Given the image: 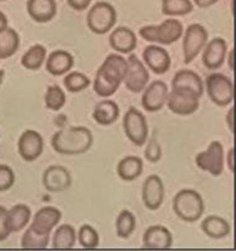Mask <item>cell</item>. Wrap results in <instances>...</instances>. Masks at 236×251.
I'll return each instance as SVG.
<instances>
[{"label": "cell", "mask_w": 236, "mask_h": 251, "mask_svg": "<svg viewBox=\"0 0 236 251\" xmlns=\"http://www.w3.org/2000/svg\"><path fill=\"white\" fill-rule=\"evenodd\" d=\"M128 63L118 54H110L100 65L94 79V91L102 98H109L118 91L124 81Z\"/></svg>", "instance_id": "obj_1"}, {"label": "cell", "mask_w": 236, "mask_h": 251, "mask_svg": "<svg viewBox=\"0 0 236 251\" xmlns=\"http://www.w3.org/2000/svg\"><path fill=\"white\" fill-rule=\"evenodd\" d=\"M93 141V134L88 127L70 126L52 135V147L60 155H80L90 149Z\"/></svg>", "instance_id": "obj_2"}, {"label": "cell", "mask_w": 236, "mask_h": 251, "mask_svg": "<svg viewBox=\"0 0 236 251\" xmlns=\"http://www.w3.org/2000/svg\"><path fill=\"white\" fill-rule=\"evenodd\" d=\"M173 209L176 216L186 223H195L205 211V204L198 191L184 189L175 195L173 200Z\"/></svg>", "instance_id": "obj_3"}, {"label": "cell", "mask_w": 236, "mask_h": 251, "mask_svg": "<svg viewBox=\"0 0 236 251\" xmlns=\"http://www.w3.org/2000/svg\"><path fill=\"white\" fill-rule=\"evenodd\" d=\"M144 40L160 45H171L184 34V26L179 20L166 19L160 25H146L139 30Z\"/></svg>", "instance_id": "obj_4"}, {"label": "cell", "mask_w": 236, "mask_h": 251, "mask_svg": "<svg viewBox=\"0 0 236 251\" xmlns=\"http://www.w3.org/2000/svg\"><path fill=\"white\" fill-rule=\"evenodd\" d=\"M116 10L111 4L105 1H98L91 6L86 17V24L90 31L96 35H104L109 33L115 25Z\"/></svg>", "instance_id": "obj_5"}, {"label": "cell", "mask_w": 236, "mask_h": 251, "mask_svg": "<svg viewBox=\"0 0 236 251\" xmlns=\"http://www.w3.org/2000/svg\"><path fill=\"white\" fill-rule=\"evenodd\" d=\"M206 93L210 100L217 106H228L234 100V85L230 77L226 75L214 73L206 77Z\"/></svg>", "instance_id": "obj_6"}, {"label": "cell", "mask_w": 236, "mask_h": 251, "mask_svg": "<svg viewBox=\"0 0 236 251\" xmlns=\"http://www.w3.org/2000/svg\"><path fill=\"white\" fill-rule=\"evenodd\" d=\"M123 127L125 135L134 145L136 147L145 145V141L148 140L149 129L145 115L141 111L135 108L128 109L123 119Z\"/></svg>", "instance_id": "obj_7"}, {"label": "cell", "mask_w": 236, "mask_h": 251, "mask_svg": "<svg viewBox=\"0 0 236 251\" xmlns=\"http://www.w3.org/2000/svg\"><path fill=\"white\" fill-rule=\"evenodd\" d=\"M199 100L200 98L186 89L171 88L168 94L166 105L169 110L176 115L187 116L195 113L199 109Z\"/></svg>", "instance_id": "obj_8"}, {"label": "cell", "mask_w": 236, "mask_h": 251, "mask_svg": "<svg viewBox=\"0 0 236 251\" xmlns=\"http://www.w3.org/2000/svg\"><path fill=\"white\" fill-rule=\"evenodd\" d=\"M208 31L200 24L189 25L185 30L184 40H183V54L184 63L190 64L195 60L201 50L208 43Z\"/></svg>", "instance_id": "obj_9"}, {"label": "cell", "mask_w": 236, "mask_h": 251, "mask_svg": "<svg viewBox=\"0 0 236 251\" xmlns=\"http://www.w3.org/2000/svg\"><path fill=\"white\" fill-rule=\"evenodd\" d=\"M195 163L203 171H208L212 176H220L224 171V148L220 141H212L206 151L196 155Z\"/></svg>", "instance_id": "obj_10"}, {"label": "cell", "mask_w": 236, "mask_h": 251, "mask_svg": "<svg viewBox=\"0 0 236 251\" xmlns=\"http://www.w3.org/2000/svg\"><path fill=\"white\" fill-rule=\"evenodd\" d=\"M127 63V73H125L123 83L125 84V88L128 90L135 93V94H139L148 85L149 77H150L149 73L145 65L137 59V56L132 55V54H130Z\"/></svg>", "instance_id": "obj_11"}, {"label": "cell", "mask_w": 236, "mask_h": 251, "mask_svg": "<svg viewBox=\"0 0 236 251\" xmlns=\"http://www.w3.org/2000/svg\"><path fill=\"white\" fill-rule=\"evenodd\" d=\"M18 151L24 161H35L44 151V139L35 130H25L18 141Z\"/></svg>", "instance_id": "obj_12"}, {"label": "cell", "mask_w": 236, "mask_h": 251, "mask_svg": "<svg viewBox=\"0 0 236 251\" xmlns=\"http://www.w3.org/2000/svg\"><path fill=\"white\" fill-rule=\"evenodd\" d=\"M141 198L146 209L155 211L160 209L165 199V186L159 175H150L145 179L141 189Z\"/></svg>", "instance_id": "obj_13"}, {"label": "cell", "mask_w": 236, "mask_h": 251, "mask_svg": "<svg viewBox=\"0 0 236 251\" xmlns=\"http://www.w3.org/2000/svg\"><path fill=\"white\" fill-rule=\"evenodd\" d=\"M143 91L144 94L141 97V105L149 113L160 111L166 105L169 89L164 81H153L150 85H146V88Z\"/></svg>", "instance_id": "obj_14"}, {"label": "cell", "mask_w": 236, "mask_h": 251, "mask_svg": "<svg viewBox=\"0 0 236 251\" xmlns=\"http://www.w3.org/2000/svg\"><path fill=\"white\" fill-rule=\"evenodd\" d=\"M72 175L61 165H52L43 174V185L50 193H61L72 186Z\"/></svg>", "instance_id": "obj_15"}, {"label": "cell", "mask_w": 236, "mask_h": 251, "mask_svg": "<svg viewBox=\"0 0 236 251\" xmlns=\"http://www.w3.org/2000/svg\"><path fill=\"white\" fill-rule=\"evenodd\" d=\"M143 59L149 69L157 75L168 73L171 67V59L169 52L159 45H149L144 49Z\"/></svg>", "instance_id": "obj_16"}, {"label": "cell", "mask_w": 236, "mask_h": 251, "mask_svg": "<svg viewBox=\"0 0 236 251\" xmlns=\"http://www.w3.org/2000/svg\"><path fill=\"white\" fill-rule=\"evenodd\" d=\"M204 48L203 64L206 69L216 70L221 68L228 56V44L225 40L223 38H215Z\"/></svg>", "instance_id": "obj_17"}, {"label": "cell", "mask_w": 236, "mask_h": 251, "mask_svg": "<svg viewBox=\"0 0 236 251\" xmlns=\"http://www.w3.org/2000/svg\"><path fill=\"white\" fill-rule=\"evenodd\" d=\"M61 220V211L54 206L41 207L35 214L30 227L41 235L50 234Z\"/></svg>", "instance_id": "obj_18"}, {"label": "cell", "mask_w": 236, "mask_h": 251, "mask_svg": "<svg viewBox=\"0 0 236 251\" xmlns=\"http://www.w3.org/2000/svg\"><path fill=\"white\" fill-rule=\"evenodd\" d=\"M173 246V235L162 225H154L146 229L143 236L144 249H170Z\"/></svg>", "instance_id": "obj_19"}, {"label": "cell", "mask_w": 236, "mask_h": 251, "mask_svg": "<svg viewBox=\"0 0 236 251\" xmlns=\"http://www.w3.org/2000/svg\"><path fill=\"white\" fill-rule=\"evenodd\" d=\"M109 44L120 54H131L137 44L134 31L127 26H119L109 36Z\"/></svg>", "instance_id": "obj_20"}, {"label": "cell", "mask_w": 236, "mask_h": 251, "mask_svg": "<svg viewBox=\"0 0 236 251\" xmlns=\"http://www.w3.org/2000/svg\"><path fill=\"white\" fill-rule=\"evenodd\" d=\"M27 14L36 23H49L56 15V3L55 0H27Z\"/></svg>", "instance_id": "obj_21"}, {"label": "cell", "mask_w": 236, "mask_h": 251, "mask_svg": "<svg viewBox=\"0 0 236 251\" xmlns=\"http://www.w3.org/2000/svg\"><path fill=\"white\" fill-rule=\"evenodd\" d=\"M74 65V56L65 50H55L47 58L45 68L49 74L54 76L65 75Z\"/></svg>", "instance_id": "obj_22"}, {"label": "cell", "mask_w": 236, "mask_h": 251, "mask_svg": "<svg viewBox=\"0 0 236 251\" xmlns=\"http://www.w3.org/2000/svg\"><path fill=\"white\" fill-rule=\"evenodd\" d=\"M171 88H179V89H186V90L195 93L199 98L204 95V86L203 79L192 70H180L175 74L171 81Z\"/></svg>", "instance_id": "obj_23"}, {"label": "cell", "mask_w": 236, "mask_h": 251, "mask_svg": "<svg viewBox=\"0 0 236 251\" xmlns=\"http://www.w3.org/2000/svg\"><path fill=\"white\" fill-rule=\"evenodd\" d=\"M120 109L113 100H103L95 105L93 110V119L99 125L109 126L118 120Z\"/></svg>", "instance_id": "obj_24"}, {"label": "cell", "mask_w": 236, "mask_h": 251, "mask_svg": "<svg viewBox=\"0 0 236 251\" xmlns=\"http://www.w3.org/2000/svg\"><path fill=\"white\" fill-rule=\"evenodd\" d=\"M144 163L139 156H134V155H129L121 159L118 164V175L121 180L124 181H132V180L137 179L143 173Z\"/></svg>", "instance_id": "obj_25"}, {"label": "cell", "mask_w": 236, "mask_h": 251, "mask_svg": "<svg viewBox=\"0 0 236 251\" xmlns=\"http://www.w3.org/2000/svg\"><path fill=\"white\" fill-rule=\"evenodd\" d=\"M31 218V210L27 205L18 204L6 211V221L11 232H19L27 225Z\"/></svg>", "instance_id": "obj_26"}, {"label": "cell", "mask_w": 236, "mask_h": 251, "mask_svg": "<svg viewBox=\"0 0 236 251\" xmlns=\"http://www.w3.org/2000/svg\"><path fill=\"white\" fill-rule=\"evenodd\" d=\"M201 230L211 239H224L231 231L230 224L221 216L210 215L201 223Z\"/></svg>", "instance_id": "obj_27"}, {"label": "cell", "mask_w": 236, "mask_h": 251, "mask_svg": "<svg viewBox=\"0 0 236 251\" xmlns=\"http://www.w3.org/2000/svg\"><path fill=\"white\" fill-rule=\"evenodd\" d=\"M20 45L19 34L13 28H5L0 31V60L9 59L18 51Z\"/></svg>", "instance_id": "obj_28"}, {"label": "cell", "mask_w": 236, "mask_h": 251, "mask_svg": "<svg viewBox=\"0 0 236 251\" xmlns=\"http://www.w3.org/2000/svg\"><path fill=\"white\" fill-rule=\"evenodd\" d=\"M77 243V231L69 224L60 225L52 235V249H73Z\"/></svg>", "instance_id": "obj_29"}, {"label": "cell", "mask_w": 236, "mask_h": 251, "mask_svg": "<svg viewBox=\"0 0 236 251\" xmlns=\"http://www.w3.org/2000/svg\"><path fill=\"white\" fill-rule=\"evenodd\" d=\"M47 59V49L44 45L35 44L22 56V65L27 70H39Z\"/></svg>", "instance_id": "obj_30"}, {"label": "cell", "mask_w": 236, "mask_h": 251, "mask_svg": "<svg viewBox=\"0 0 236 251\" xmlns=\"http://www.w3.org/2000/svg\"><path fill=\"white\" fill-rule=\"evenodd\" d=\"M194 10L190 0H161V11L168 17H184Z\"/></svg>", "instance_id": "obj_31"}, {"label": "cell", "mask_w": 236, "mask_h": 251, "mask_svg": "<svg viewBox=\"0 0 236 251\" xmlns=\"http://www.w3.org/2000/svg\"><path fill=\"white\" fill-rule=\"evenodd\" d=\"M136 227V219L130 210H123L116 218L115 230L120 239H128L132 235Z\"/></svg>", "instance_id": "obj_32"}, {"label": "cell", "mask_w": 236, "mask_h": 251, "mask_svg": "<svg viewBox=\"0 0 236 251\" xmlns=\"http://www.w3.org/2000/svg\"><path fill=\"white\" fill-rule=\"evenodd\" d=\"M45 106L49 110L58 111L63 108L66 102V95L63 89L58 85H49L44 95Z\"/></svg>", "instance_id": "obj_33"}, {"label": "cell", "mask_w": 236, "mask_h": 251, "mask_svg": "<svg viewBox=\"0 0 236 251\" xmlns=\"http://www.w3.org/2000/svg\"><path fill=\"white\" fill-rule=\"evenodd\" d=\"M50 234L41 235L34 231L30 226L27 227L22 237L23 249H47L49 245Z\"/></svg>", "instance_id": "obj_34"}, {"label": "cell", "mask_w": 236, "mask_h": 251, "mask_svg": "<svg viewBox=\"0 0 236 251\" xmlns=\"http://www.w3.org/2000/svg\"><path fill=\"white\" fill-rule=\"evenodd\" d=\"M64 85L69 93H80V91L85 90L90 85V79L85 74L80 72L66 73L64 77Z\"/></svg>", "instance_id": "obj_35"}, {"label": "cell", "mask_w": 236, "mask_h": 251, "mask_svg": "<svg viewBox=\"0 0 236 251\" xmlns=\"http://www.w3.org/2000/svg\"><path fill=\"white\" fill-rule=\"evenodd\" d=\"M78 240L84 249H96L99 246V234L91 225H82L78 232Z\"/></svg>", "instance_id": "obj_36"}, {"label": "cell", "mask_w": 236, "mask_h": 251, "mask_svg": "<svg viewBox=\"0 0 236 251\" xmlns=\"http://www.w3.org/2000/svg\"><path fill=\"white\" fill-rule=\"evenodd\" d=\"M15 182V174L8 165H0V193L9 190Z\"/></svg>", "instance_id": "obj_37"}, {"label": "cell", "mask_w": 236, "mask_h": 251, "mask_svg": "<svg viewBox=\"0 0 236 251\" xmlns=\"http://www.w3.org/2000/svg\"><path fill=\"white\" fill-rule=\"evenodd\" d=\"M161 156H162L161 147L159 145V143H157V139L151 138L145 148L146 160H148L149 163L155 164V163H157V161L161 160Z\"/></svg>", "instance_id": "obj_38"}, {"label": "cell", "mask_w": 236, "mask_h": 251, "mask_svg": "<svg viewBox=\"0 0 236 251\" xmlns=\"http://www.w3.org/2000/svg\"><path fill=\"white\" fill-rule=\"evenodd\" d=\"M6 211H8V210L0 205V243L6 240L9 237V235L11 234V231L9 230L8 226V221H6Z\"/></svg>", "instance_id": "obj_39"}, {"label": "cell", "mask_w": 236, "mask_h": 251, "mask_svg": "<svg viewBox=\"0 0 236 251\" xmlns=\"http://www.w3.org/2000/svg\"><path fill=\"white\" fill-rule=\"evenodd\" d=\"M68 1V5L72 9L77 11H82L85 10L93 0H66Z\"/></svg>", "instance_id": "obj_40"}, {"label": "cell", "mask_w": 236, "mask_h": 251, "mask_svg": "<svg viewBox=\"0 0 236 251\" xmlns=\"http://www.w3.org/2000/svg\"><path fill=\"white\" fill-rule=\"evenodd\" d=\"M192 1L199 8H210V6L215 5L219 0H192Z\"/></svg>", "instance_id": "obj_41"}, {"label": "cell", "mask_w": 236, "mask_h": 251, "mask_svg": "<svg viewBox=\"0 0 236 251\" xmlns=\"http://www.w3.org/2000/svg\"><path fill=\"white\" fill-rule=\"evenodd\" d=\"M8 28V18L3 11H0V31Z\"/></svg>", "instance_id": "obj_42"}, {"label": "cell", "mask_w": 236, "mask_h": 251, "mask_svg": "<svg viewBox=\"0 0 236 251\" xmlns=\"http://www.w3.org/2000/svg\"><path fill=\"white\" fill-rule=\"evenodd\" d=\"M233 114H234V109L231 108L230 110H229L228 115H226V123H228V126L229 129H230V131H234V123H233Z\"/></svg>", "instance_id": "obj_43"}, {"label": "cell", "mask_w": 236, "mask_h": 251, "mask_svg": "<svg viewBox=\"0 0 236 251\" xmlns=\"http://www.w3.org/2000/svg\"><path fill=\"white\" fill-rule=\"evenodd\" d=\"M233 156H234V149H230L228 152V166L229 170L233 173L234 171V163H233Z\"/></svg>", "instance_id": "obj_44"}, {"label": "cell", "mask_w": 236, "mask_h": 251, "mask_svg": "<svg viewBox=\"0 0 236 251\" xmlns=\"http://www.w3.org/2000/svg\"><path fill=\"white\" fill-rule=\"evenodd\" d=\"M229 68H230V70L234 69V65H233V56H234V51H230L229 52Z\"/></svg>", "instance_id": "obj_45"}, {"label": "cell", "mask_w": 236, "mask_h": 251, "mask_svg": "<svg viewBox=\"0 0 236 251\" xmlns=\"http://www.w3.org/2000/svg\"><path fill=\"white\" fill-rule=\"evenodd\" d=\"M4 76H5V72H4V69L0 68V86H1V84H3Z\"/></svg>", "instance_id": "obj_46"}, {"label": "cell", "mask_w": 236, "mask_h": 251, "mask_svg": "<svg viewBox=\"0 0 236 251\" xmlns=\"http://www.w3.org/2000/svg\"><path fill=\"white\" fill-rule=\"evenodd\" d=\"M0 1H4V0H0Z\"/></svg>", "instance_id": "obj_47"}]
</instances>
